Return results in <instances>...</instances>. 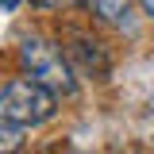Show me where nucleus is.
Here are the masks:
<instances>
[{"label":"nucleus","mask_w":154,"mask_h":154,"mask_svg":"<svg viewBox=\"0 0 154 154\" xmlns=\"http://www.w3.org/2000/svg\"><path fill=\"white\" fill-rule=\"evenodd\" d=\"M19 62H23L27 77H35L38 85H46V89H54V93H73L77 89L69 54H66L62 46H54L50 38L27 35L23 46H19Z\"/></svg>","instance_id":"obj_2"},{"label":"nucleus","mask_w":154,"mask_h":154,"mask_svg":"<svg viewBox=\"0 0 154 154\" xmlns=\"http://www.w3.org/2000/svg\"><path fill=\"white\" fill-rule=\"evenodd\" d=\"M0 8H4V12H12V8H19V0H0Z\"/></svg>","instance_id":"obj_7"},{"label":"nucleus","mask_w":154,"mask_h":154,"mask_svg":"<svg viewBox=\"0 0 154 154\" xmlns=\"http://www.w3.org/2000/svg\"><path fill=\"white\" fill-rule=\"evenodd\" d=\"M19 143H23V127L8 123V119H0V150H16Z\"/></svg>","instance_id":"obj_4"},{"label":"nucleus","mask_w":154,"mask_h":154,"mask_svg":"<svg viewBox=\"0 0 154 154\" xmlns=\"http://www.w3.org/2000/svg\"><path fill=\"white\" fill-rule=\"evenodd\" d=\"M139 8H143V12H146V16L154 19V0H139Z\"/></svg>","instance_id":"obj_6"},{"label":"nucleus","mask_w":154,"mask_h":154,"mask_svg":"<svg viewBox=\"0 0 154 154\" xmlns=\"http://www.w3.org/2000/svg\"><path fill=\"white\" fill-rule=\"evenodd\" d=\"M89 8H93V16H100L104 23H127V16H131V0H85Z\"/></svg>","instance_id":"obj_3"},{"label":"nucleus","mask_w":154,"mask_h":154,"mask_svg":"<svg viewBox=\"0 0 154 154\" xmlns=\"http://www.w3.org/2000/svg\"><path fill=\"white\" fill-rule=\"evenodd\" d=\"M35 4H42V8H66V4H73V0H35Z\"/></svg>","instance_id":"obj_5"},{"label":"nucleus","mask_w":154,"mask_h":154,"mask_svg":"<svg viewBox=\"0 0 154 154\" xmlns=\"http://www.w3.org/2000/svg\"><path fill=\"white\" fill-rule=\"evenodd\" d=\"M58 112V93L38 85L35 77H16L0 89V119L16 127H38Z\"/></svg>","instance_id":"obj_1"}]
</instances>
